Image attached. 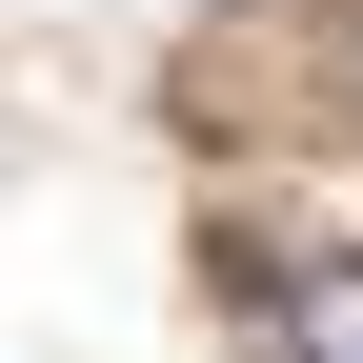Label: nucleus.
I'll return each instance as SVG.
<instances>
[{
    "instance_id": "1",
    "label": "nucleus",
    "mask_w": 363,
    "mask_h": 363,
    "mask_svg": "<svg viewBox=\"0 0 363 363\" xmlns=\"http://www.w3.org/2000/svg\"><path fill=\"white\" fill-rule=\"evenodd\" d=\"M283 363H363V262H303L283 283Z\"/></svg>"
}]
</instances>
